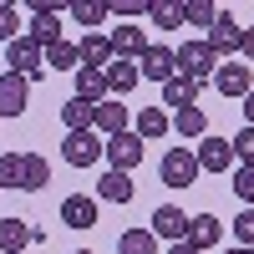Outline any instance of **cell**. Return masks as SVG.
<instances>
[{
    "mask_svg": "<svg viewBox=\"0 0 254 254\" xmlns=\"http://www.w3.org/2000/svg\"><path fill=\"white\" fill-rule=\"evenodd\" d=\"M219 66H224V61L208 51V41H183V46H178V76L198 81V87H203V81H214Z\"/></svg>",
    "mask_w": 254,
    "mask_h": 254,
    "instance_id": "1",
    "label": "cell"
},
{
    "mask_svg": "<svg viewBox=\"0 0 254 254\" xmlns=\"http://www.w3.org/2000/svg\"><path fill=\"white\" fill-rule=\"evenodd\" d=\"M158 173H163V183H168V188H193L203 168H198V158H193V147H178V142H173V147L163 153Z\"/></svg>",
    "mask_w": 254,
    "mask_h": 254,
    "instance_id": "2",
    "label": "cell"
},
{
    "mask_svg": "<svg viewBox=\"0 0 254 254\" xmlns=\"http://www.w3.org/2000/svg\"><path fill=\"white\" fill-rule=\"evenodd\" d=\"M61 158H66L71 168H97L102 158H107V137H97L92 127H87V132H66V142H61Z\"/></svg>",
    "mask_w": 254,
    "mask_h": 254,
    "instance_id": "3",
    "label": "cell"
},
{
    "mask_svg": "<svg viewBox=\"0 0 254 254\" xmlns=\"http://www.w3.org/2000/svg\"><path fill=\"white\" fill-rule=\"evenodd\" d=\"M5 61H10L5 71L26 76V81H36L41 71H46V46H36L31 36H20V41H10V46H5Z\"/></svg>",
    "mask_w": 254,
    "mask_h": 254,
    "instance_id": "4",
    "label": "cell"
},
{
    "mask_svg": "<svg viewBox=\"0 0 254 254\" xmlns=\"http://www.w3.org/2000/svg\"><path fill=\"white\" fill-rule=\"evenodd\" d=\"M193 158H198V168L203 173H229L239 158H234V137H198V147H193Z\"/></svg>",
    "mask_w": 254,
    "mask_h": 254,
    "instance_id": "5",
    "label": "cell"
},
{
    "mask_svg": "<svg viewBox=\"0 0 254 254\" xmlns=\"http://www.w3.org/2000/svg\"><path fill=\"white\" fill-rule=\"evenodd\" d=\"M239 36H244V26H239L229 10H219V20L208 26V36H203V41H208V51H214L219 61H229V56H239Z\"/></svg>",
    "mask_w": 254,
    "mask_h": 254,
    "instance_id": "6",
    "label": "cell"
},
{
    "mask_svg": "<svg viewBox=\"0 0 254 254\" xmlns=\"http://www.w3.org/2000/svg\"><path fill=\"white\" fill-rule=\"evenodd\" d=\"M102 219V198L97 193H66L61 198V224L66 229H92Z\"/></svg>",
    "mask_w": 254,
    "mask_h": 254,
    "instance_id": "7",
    "label": "cell"
},
{
    "mask_svg": "<svg viewBox=\"0 0 254 254\" xmlns=\"http://www.w3.org/2000/svg\"><path fill=\"white\" fill-rule=\"evenodd\" d=\"M137 71H142L147 81H158V87H163V81L178 76V51H173V46H147L142 61H137Z\"/></svg>",
    "mask_w": 254,
    "mask_h": 254,
    "instance_id": "8",
    "label": "cell"
},
{
    "mask_svg": "<svg viewBox=\"0 0 254 254\" xmlns=\"http://www.w3.org/2000/svg\"><path fill=\"white\" fill-rule=\"evenodd\" d=\"M26 102H31V81L15 76V71H0V122H5V117H20V112H26Z\"/></svg>",
    "mask_w": 254,
    "mask_h": 254,
    "instance_id": "9",
    "label": "cell"
},
{
    "mask_svg": "<svg viewBox=\"0 0 254 254\" xmlns=\"http://www.w3.org/2000/svg\"><path fill=\"white\" fill-rule=\"evenodd\" d=\"M137 163H142V137H137V132H117V137H107V168L132 173Z\"/></svg>",
    "mask_w": 254,
    "mask_h": 254,
    "instance_id": "10",
    "label": "cell"
},
{
    "mask_svg": "<svg viewBox=\"0 0 254 254\" xmlns=\"http://www.w3.org/2000/svg\"><path fill=\"white\" fill-rule=\"evenodd\" d=\"M36 46H56V41H66L61 36V20H56V5L51 0H41V5H31V31H26Z\"/></svg>",
    "mask_w": 254,
    "mask_h": 254,
    "instance_id": "11",
    "label": "cell"
},
{
    "mask_svg": "<svg viewBox=\"0 0 254 254\" xmlns=\"http://www.w3.org/2000/svg\"><path fill=\"white\" fill-rule=\"evenodd\" d=\"M188 219H193V214H183L178 203H163L158 214H153V224H147V229H153L158 239H168V244H183V239H188Z\"/></svg>",
    "mask_w": 254,
    "mask_h": 254,
    "instance_id": "12",
    "label": "cell"
},
{
    "mask_svg": "<svg viewBox=\"0 0 254 254\" xmlns=\"http://www.w3.org/2000/svg\"><path fill=\"white\" fill-rule=\"evenodd\" d=\"M214 87H219V97H234V102H244V97L254 92L249 66H244V61H224V66L214 71Z\"/></svg>",
    "mask_w": 254,
    "mask_h": 254,
    "instance_id": "13",
    "label": "cell"
},
{
    "mask_svg": "<svg viewBox=\"0 0 254 254\" xmlns=\"http://www.w3.org/2000/svg\"><path fill=\"white\" fill-rule=\"evenodd\" d=\"M147 46H153V41H147V31L137 26V20H132V26L122 20V26L112 31V56H117V61H142Z\"/></svg>",
    "mask_w": 254,
    "mask_h": 254,
    "instance_id": "14",
    "label": "cell"
},
{
    "mask_svg": "<svg viewBox=\"0 0 254 254\" xmlns=\"http://www.w3.org/2000/svg\"><path fill=\"white\" fill-rule=\"evenodd\" d=\"M76 51H81V66H92V71H107L112 66V36H102V31H87L76 41Z\"/></svg>",
    "mask_w": 254,
    "mask_h": 254,
    "instance_id": "15",
    "label": "cell"
},
{
    "mask_svg": "<svg viewBox=\"0 0 254 254\" xmlns=\"http://www.w3.org/2000/svg\"><path fill=\"white\" fill-rule=\"evenodd\" d=\"M41 239V229H31L26 219H0V254H20V249H31Z\"/></svg>",
    "mask_w": 254,
    "mask_h": 254,
    "instance_id": "16",
    "label": "cell"
},
{
    "mask_svg": "<svg viewBox=\"0 0 254 254\" xmlns=\"http://www.w3.org/2000/svg\"><path fill=\"white\" fill-rule=\"evenodd\" d=\"M219 239H224V219H214V214H193L188 219V244H193L198 254L219 249Z\"/></svg>",
    "mask_w": 254,
    "mask_h": 254,
    "instance_id": "17",
    "label": "cell"
},
{
    "mask_svg": "<svg viewBox=\"0 0 254 254\" xmlns=\"http://www.w3.org/2000/svg\"><path fill=\"white\" fill-rule=\"evenodd\" d=\"M92 132H97V137H117V132H127V102H97Z\"/></svg>",
    "mask_w": 254,
    "mask_h": 254,
    "instance_id": "18",
    "label": "cell"
},
{
    "mask_svg": "<svg viewBox=\"0 0 254 254\" xmlns=\"http://www.w3.org/2000/svg\"><path fill=\"white\" fill-rule=\"evenodd\" d=\"M132 132H137L142 142H158V137L173 132V117H168V107H142L137 122H132Z\"/></svg>",
    "mask_w": 254,
    "mask_h": 254,
    "instance_id": "19",
    "label": "cell"
},
{
    "mask_svg": "<svg viewBox=\"0 0 254 254\" xmlns=\"http://www.w3.org/2000/svg\"><path fill=\"white\" fill-rule=\"evenodd\" d=\"M97 198H102V203H132V173L107 168V173L97 178Z\"/></svg>",
    "mask_w": 254,
    "mask_h": 254,
    "instance_id": "20",
    "label": "cell"
},
{
    "mask_svg": "<svg viewBox=\"0 0 254 254\" xmlns=\"http://www.w3.org/2000/svg\"><path fill=\"white\" fill-rule=\"evenodd\" d=\"M92 117H97V102H87V97H66L61 102V127H66V132H87Z\"/></svg>",
    "mask_w": 254,
    "mask_h": 254,
    "instance_id": "21",
    "label": "cell"
},
{
    "mask_svg": "<svg viewBox=\"0 0 254 254\" xmlns=\"http://www.w3.org/2000/svg\"><path fill=\"white\" fill-rule=\"evenodd\" d=\"M198 81H188V76H173V81H163V102L173 112H183V107H198Z\"/></svg>",
    "mask_w": 254,
    "mask_h": 254,
    "instance_id": "22",
    "label": "cell"
},
{
    "mask_svg": "<svg viewBox=\"0 0 254 254\" xmlns=\"http://www.w3.org/2000/svg\"><path fill=\"white\" fill-rule=\"evenodd\" d=\"M137 81H142V71H137V61H112V66H107V92H117V97H127V92H137Z\"/></svg>",
    "mask_w": 254,
    "mask_h": 254,
    "instance_id": "23",
    "label": "cell"
},
{
    "mask_svg": "<svg viewBox=\"0 0 254 254\" xmlns=\"http://www.w3.org/2000/svg\"><path fill=\"white\" fill-rule=\"evenodd\" d=\"M117 254H158V234L153 229H122L117 234Z\"/></svg>",
    "mask_w": 254,
    "mask_h": 254,
    "instance_id": "24",
    "label": "cell"
},
{
    "mask_svg": "<svg viewBox=\"0 0 254 254\" xmlns=\"http://www.w3.org/2000/svg\"><path fill=\"white\" fill-rule=\"evenodd\" d=\"M173 132L178 137H208V117H203V107H183V112H173Z\"/></svg>",
    "mask_w": 254,
    "mask_h": 254,
    "instance_id": "25",
    "label": "cell"
},
{
    "mask_svg": "<svg viewBox=\"0 0 254 254\" xmlns=\"http://www.w3.org/2000/svg\"><path fill=\"white\" fill-rule=\"evenodd\" d=\"M147 20L163 26V31H178L183 26V0H153V5H147Z\"/></svg>",
    "mask_w": 254,
    "mask_h": 254,
    "instance_id": "26",
    "label": "cell"
},
{
    "mask_svg": "<svg viewBox=\"0 0 254 254\" xmlns=\"http://www.w3.org/2000/svg\"><path fill=\"white\" fill-rule=\"evenodd\" d=\"M76 97H87V102H107V71L81 66V71H76Z\"/></svg>",
    "mask_w": 254,
    "mask_h": 254,
    "instance_id": "27",
    "label": "cell"
},
{
    "mask_svg": "<svg viewBox=\"0 0 254 254\" xmlns=\"http://www.w3.org/2000/svg\"><path fill=\"white\" fill-rule=\"evenodd\" d=\"M46 183H51V163L41 153H26V183H20V193H41Z\"/></svg>",
    "mask_w": 254,
    "mask_h": 254,
    "instance_id": "28",
    "label": "cell"
},
{
    "mask_svg": "<svg viewBox=\"0 0 254 254\" xmlns=\"http://www.w3.org/2000/svg\"><path fill=\"white\" fill-rule=\"evenodd\" d=\"M46 66L51 71H81V51L71 41H56V46H46Z\"/></svg>",
    "mask_w": 254,
    "mask_h": 254,
    "instance_id": "29",
    "label": "cell"
},
{
    "mask_svg": "<svg viewBox=\"0 0 254 254\" xmlns=\"http://www.w3.org/2000/svg\"><path fill=\"white\" fill-rule=\"evenodd\" d=\"M214 20H219V5H214V0H183V26H214Z\"/></svg>",
    "mask_w": 254,
    "mask_h": 254,
    "instance_id": "30",
    "label": "cell"
},
{
    "mask_svg": "<svg viewBox=\"0 0 254 254\" xmlns=\"http://www.w3.org/2000/svg\"><path fill=\"white\" fill-rule=\"evenodd\" d=\"M26 183V153H0V188Z\"/></svg>",
    "mask_w": 254,
    "mask_h": 254,
    "instance_id": "31",
    "label": "cell"
},
{
    "mask_svg": "<svg viewBox=\"0 0 254 254\" xmlns=\"http://www.w3.org/2000/svg\"><path fill=\"white\" fill-rule=\"evenodd\" d=\"M107 15H112V10L102 5V0H76V5H71V20H81L87 31H97L102 20H107Z\"/></svg>",
    "mask_w": 254,
    "mask_h": 254,
    "instance_id": "32",
    "label": "cell"
},
{
    "mask_svg": "<svg viewBox=\"0 0 254 254\" xmlns=\"http://www.w3.org/2000/svg\"><path fill=\"white\" fill-rule=\"evenodd\" d=\"M0 41H20V5H10V0H0Z\"/></svg>",
    "mask_w": 254,
    "mask_h": 254,
    "instance_id": "33",
    "label": "cell"
},
{
    "mask_svg": "<svg viewBox=\"0 0 254 254\" xmlns=\"http://www.w3.org/2000/svg\"><path fill=\"white\" fill-rule=\"evenodd\" d=\"M234 193H239L244 208H254V168H244V163L234 168Z\"/></svg>",
    "mask_w": 254,
    "mask_h": 254,
    "instance_id": "34",
    "label": "cell"
},
{
    "mask_svg": "<svg viewBox=\"0 0 254 254\" xmlns=\"http://www.w3.org/2000/svg\"><path fill=\"white\" fill-rule=\"evenodd\" d=\"M234 158L244 168H254V127H239V137H234Z\"/></svg>",
    "mask_w": 254,
    "mask_h": 254,
    "instance_id": "35",
    "label": "cell"
},
{
    "mask_svg": "<svg viewBox=\"0 0 254 254\" xmlns=\"http://www.w3.org/2000/svg\"><path fill=\"white\" fill-rule=\"evenodd\" d=\"M234 239H239V249H254V208H244L234 219Z\"/></svg>",
    "mask_w": 254,
    "mask_h": 254,
    "instance_id": "36",
    "label": "cell"
},
{
    "mask_svg": "<svg viewBox=\"0 0 254 254\" xmlns=\"http://www.w3.org/2000/svg\"><path fill=\"white\" fill-rule=\"evenodd\" d=\"M147 5H153V0H117V5H107L112 15H122L127 26H132V15H147Z\"/></svg>",
    "mask_w": 254,
    "mask_h": 254,
    "instance_id": "37",
    "label": "cell"
},
{
    "mask_svg": "<svg viewBox=\"0 0 254 254\" xmlns=\"http://www.w3.org/2000/svg\"><path fill=\"white\" fill-rule=\"evenodd\" d=\"M239 56H244V66H249V61H254V26L239 36Z\"/></svg>",
    "mask_w": 254,
    "mask_h": 254,
    "instance_id": "38",
    "label": "cell"
},
{
    "mask_svg": "<svg viewBox=\"0 0 254 254\" xmlns=\"http://www.w3.org/2000/svg\"><path fill=\"white\" fill-rule=\"evenodd\" d=\"M239 107H244V127H254V92H249V97L239 102Z\"/></svg>",
    "mask_w": 254,
    "mask_h": 254,
    "instance_id": "39",
    "label": "cell"
},
{
    "mask_svg": "<svg viewBox=\"0 0 254 254\" xmlns=\"http://www.w3.org/2000/svg\"><path fill=\"white\" fill-rule=\"evenodd\" d=\"M168 254H198V249H193V244L183 239V244H168Z\"/></svg>",
    "mask_w": 254,
    "mask_h": 254,
    "instance_id": "40",
    "label": "cell"
},
{
    "mask_svg": "<svg viewBox=\"0 0 254 254\" xmlns=\"http://www.w3.org/2000/svg\"><path fill=\"white\" fill-rule=\"evenodd\" d=\"M224 254H254V249H239V244H234V249H224Z\"/></svg>",
    "mask_w": 254,
    "mask_h": 254,
    "instance_id": "41",
    "label": "cell"
},
{
    "mask_svg": "<svg viewBox=\"0 0 254 254\" xmlns=\"http://www.w3.org/2000/svg\"><path fill=\"white\" fill-rule=\"evenodd\" d=\"M76 254H97V249H76Z\"/></svg>",
    "mask_w": 254,
    "mask_h": 254,
    "instance_id": "42",
    "label": "cell"
},
{
    "mask_svg": "<svg viewBox=\"0 0 254 254\" xmlns=\"http://www.w3.org/2000/svg\"><path fill=\"white\" fill-rule=\"evenodd\" d=\"M0 193H5V188H0Z\"/></svg>",
    "mask_w": 254,
    "mask_h": 254,
    "instance_id": "43",
    "label": "cell"
}]
</instances>
